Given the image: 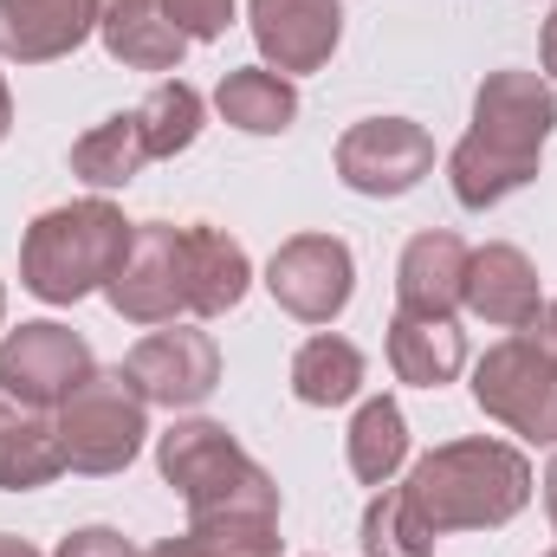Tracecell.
<instances>
[{
  "mask_svg": "<svg viewBox=\"0 0 557 557\" xmlns=\"http://www.w3.org/2000/svg\"><path fill=\"white\" fill-rule=\"evenodd\" d=\"M552 131H557V91L545 72H486V85L473 91V131L447 156L454 201L486 214L506 195H519L525 182H539Z\"/></svg>",
  "mask_w": 557,
  "mask_h": 557,
  "instance_id": "6da1fadb",
  "label": "cell"
},
{
  "mask_svg": "<svg viewBox=\"0 0 557 557\" xmlns=\"http://www.w3.org/2000/svg\"><path fill=\"white\" fill-rule=\"evenodd\" d=\"M409 506L416 519L447 539V532H499L525 512L532 499V467L519 447L467 434V441H441L434 454H421L409 473Z\"/></svg>",
  "mask_w": 557,
  "mask_h": 557,
  "instance_id": "7a4b0ae2",
  "label": "cell"
},
{
  "mask_svg": "<svg viewBox=\"0 0 557 557\" xmlns=\"http://www.w3.org/2000/svg\"><path fill=\"white\" fill-rule=\"evenodd\" d=\"M131 234L137 227L104 195L72 201V208H52L20 240V285L33 298H46V305H78L85 292H104L111 285V273L131 253Z\"/></svg>",
  "mask_w": 557,
  "mask_h": 557,
  "instance_id": "3957f363",
  "label": "cell"
},
{
  "mask_svg": "<svg viewBox=\"0 0 557 557\" xmlns=\"http://www.w3.org/2000/svg\"><path fill=\"white\" fill-rule=\"evenodd\" d=\"M156 467L182 493L188 519H208V512H278L273 473L221 421H175L156 441Z\"/></svg>",
  "mask_w": 557,
  "mask_h": 557,
  "instance_id": "277c9868",
  "label": "cell"
},
{
  "mask_svg": "<svg viewBox=\"0 0 557 557\" xmlns=\"http://www.w3.org/2000/svg\"><path fill=\"white\" fill-rule=\"evenodd\" d=\"M473 403L525 441H557V305L473 363Z\"/></svg>",
  "mask_w": 557,
  "mask_h": 557,
  "instance_id": "5b68a950",
  "label": "cell"
},
{
  "mask_svg": "<svg viewBox=\"0 0 557 557\" xmlns=\"http://www.w3.org/2000/svg\"><path fill=\"white\" fill-rule=\"evenodd\" d=\"M143 434H149V403L143 389L117 370H91L65 403H59V441H65V467L72 473H124L137 460Z\"/></svg>",
  "mask_w": 557,
  "mask_h": 557,
  "instance_id": "8992f818",
  "label": "cell"
},
{
  "mask_svg": "<svg viewBox=\"0 0 557 557\" xmlns=\"http://www.w3.org/2000/svg\"><path fill=\"white\" fill-rule=\"evenodd\" d=\"M104 298L131 324H175L188 311V227L143 221L137 234H131L124 267L104 285Z\"/></svg>",
  "mask_w": 557,
  "mask_h": 557,
  "instance_id": "52a82bcc",
  "label": "cell"
},
{
  "mask_svg": "<svg viewBox=\"0 0 557 557\" xmlns=\"http://www.w3.org/2000/svg\"><path fill=\"white\" fill-rule=\"evenodd\" d=\"M267 292L298 324H331L357 292V260L337 234H292L267 267Z\"/></svg>",
  "mask_w": 557,
  "mask_h": 557,
  "instance_id": "ba28073f",
  "label": "cell"
},
{
  "mask_svg": "<svg viewBox=\"0 0 557 557\" xmlns=\"http://www.w3.org/2000/svg\"><path fill=\"white\" fill-rule=\"evenodd\" d=\"M428 169H434V137L409 117H363L337 137V175L357 195H376V201L409 195Z\"/></svg>",
  "mask_w": 557,
  "mask_h": 557,
  "instance_id": "9c48e42d",
  "label": "cell"
},
{
  "mask_svg": "<svg viewBox=\"0 0 557 557\" xmlns=\"http://www.w3.org/2000/svg\"><path fill=\"white\" fill-rule=\"evenodd\" d=\"M91 370H98V363H91V344H85L78 331L52 324V318L20 324V331L0 337V383H7L20 403H33V409H59Z\"/></svg>",
  "mask_w": 557,
  "mask_h": 557,
  "instance_id": "30bf717a",
  "label": "cell"
},
{
  "mask_svg": "<svg viewBox=\"0 0 557 557\" xmlns=\"http://www.w3.org/2000/svg\"><path fill=\"white\" fill-rule=\"evenodd\" d=\"M124 376L137 383L143 403H156V409H195L221 383V350H214L208 331L169 324V331H149L137 350L124 357Z\"/></svg>",
  "mask_w": 557,
  "mask_h": 557,
  "instance_id": "8fae6325",
  "label": "cell"
},
{
  "mask_svg": "<svg viewBox=\"0 0 557 557\" xmlns=\"http://www.w3.org/2000/svg\"><path fill=\"white\" fill-rule=\"evenodd\" d=\"M247 26L253 46L273 72H318L337 52L344 33V7L337 0H247Z\"/></svg>",
  "mask_w": 557,
  "mask_h": 557,
  "instance_id": "7c38bea8",
  "label": "cell"
},
{
  "mask_svg": "<svg viewBox=\"0 0 557 557\" xmlns=\"http://www.w3.org/2000/svg\"><path fill=\"white\" fill-rule=\"evenodd\" d=\"M98 33V0H0V59L52 65Z\"/></svg>",
  "mask_w": 557,
  "mask_h": 557,
  "instance_id": "4fadbf2b",
  "label": "cell"
},
{
  "mask_svg": "<svg viewBox=\"0 0 557 557\" xmlns=\"http://www.w3.org/2000/svg\"><path fill=\"white\" fill-rule=\"evenodd\" d=\"M480 324H493V331H525L532 318H539V305H545V292H539V267L519 253V247H506V240H493V247H473V260H467V298H460Z\"/></svg>",
  "mask_w": 557,
  "mask_h": 557,
  "instance_id": "5bb4252c",
  "label": "cell"
},
{
  "mask_svg": "<svg viewBox=\"0 0 557 557\" xmlns=\"http://www.w3.org/2000/svg\"><path fill=\"white\" fill-rule=\"evenodd\" d=\"M467 260L473 247L447 227H428L403 247V267H396V311H416V318H454L460 298H467Z\"/></svg>",
  "mask_w": 557,
  "mask_h": 557,
  "instance_id": "9a60e30c",
  "label": "cell"
},
{
  "mask_svg": "<svg viewBox=\"0 0 557 557\" xmlns=\"http://www.w3.org/2000/svg\"><path fill=\"white\" fill-rule=\"evenodd\" d=\"M59 473H65L59 416L20 403L0 383V493H33V486H52Z\"/></svg>",
  "mask_w": 557,
  "mask_h": 557,
  "instance_id": "2e32d148",
  "label": "cell"
},
{
  "mask_svg": "<svg viewBox=\"0 0 557 557\" xmlns=\"http://www.w3.org/2000/svg\"><path fill=\"white\" fill-rule=\"evenodd\" d=\"M98 39L131 72H175L188 39L162 20V0H98Z\"/></svg>",
  "mask_w": 557,
  "mask_h": 557,
  "instance_id": "e0dca14e",
  "label": "cell"
},
{
  "mask_svg": "<svg viewBox=\"0 0 557 557\" xmlns=\"http://www.w3.org/2000/svg\"><path fill=\"white\" fill-rule=\"evenodd\" d=\"M389 370L416 389H441L467 370V331L454 318H416L396 311L389 318Z\"/></svg>",
  "mask_w": 557,
  "mask_h": 557,
  "instance_id": "ac0fdd59",
  "label": "cell"
},
{
  "mask_svg": "<svg viewBox=\"0 0 557 557\" xmlns=\"http://www.w3.org/2000/svg\"><path fill=\"white\" fill-rule=\"evenodd\" d=\"M253 285L247 247L221 227H188V311L195 318H227Z\"/></svg>",
  "mask_w": 557,
  "mask_h": 557,
  "instance_id": "d6986e66",
  "label": "cell"
},
{
  "mask_svg": "<svg viewBox=\"0 0 557 557\" xmlns=\"http://www.w3.org/2000/svg\"><path fill=\"white\" fill-rule=\"evenodd\" d=\"M214 111H221L234 131H247V137H278V131H292V117H298V91H292V78L273 72V65H240V72L221 78Z\"/></svg>",
  "mask_w": 557,
  "mask_h": 557,
  "instance_id": "ffe728a7",
  "label": "cell"
},
{
  "mask_svg": "<svg viewBox=\"0 0 557 557\" xmlns=\"http://www.w3.org/2000/svg\"><path fill=\"white\" fill-rule=\"evenodd\" d=\"M357 389H363V350H357L350 337L318 331V337L298 344V357H292V396H298L305 409H337V403H350Z\"/></svg>",
  "mask_w": 557,
  "mask_h": 557,
  "instance_id": "44dd1931",
  "label": "cell"
},
{
  "mask_svg": "<svg viewBox=\"0 0 557 557\" xmlns=\"http://www.w3.org/2000/svg\"><path fill=\"white\" fill-rule=\"evenodd\" d=\"M143 162H149V149H143L137 111L104 117L98 131H85V137L72 143V175L91 182V188H131L143 175Z\"/></svg>",
  "mask_w": 557,
  "mask_h": 557,
  "instance_id": "7402d4cb",
  "label": "cell"
},
{
  "mask_svg": "<svg viewBox=\"0 0 557 557\" xmlns=\"http://www.w3.org/2000/svg\"><path fill=\"white\" fill-rule=\"evenodd\" d=\"M403 460H409V421H403V409L389 396L363 403L357 421H350V473L363 486H389L403 473Z\"/></svg>",
  "mask_w": 557,
  "mask_h": 557,
  "instance_id": "603a6c76",
  "label": "cell"
},
{
  "mask_svg": "<svg viewBox=\"0 0 557 557\" xmlns=\"http://www.w3.org/2000/svg\"><path fill=\"white\" fill-rule=\"evenodd\" d=\"M137 131H143L149 162L182 156L188 143L201 137V91H195V85H182V78H162V85L137 104Z\"/></svg>",
  "mask_w": 557,
  "mask_h": 557,
  "instance_id": "cb8c5ba5",
  "label": "cell"
},
{
  "mask_svg": "<svg viewBox=\"0 0 557 557\" xmlns=\"http://www.w3.org/2000/svg\"><path fill=\"white\" fill-rule=\"evenodd\" d=\"M182 539L201 557H278V512H208Z\"/></svg>",
  "mask_w": 557,
  "mask_h": 557,
  "instance_id": "d4e9b609",
  "label": "cell"
},
{
  "mask_svg": "<svg viewBox=\"0 0 557 557\" xmlns=\"http://www.w3.org/2000/svg\"><path fill=\"white\" fill-rule=\"evenodd\" d=\"M363 552L370 557H434V532L416 519L403 486H376V499L363 512Z\"/></svg>",
  "mask_w": 557,
  "mask_h": 557,
  "instance_id": "484cf974",
  "label": "cell"
},
{
  "mask_svg": "<svg viewBox=\"0 0 557 557\" xmlns=\"http://www.w3.org/2000/svg\"><path fill=\"white\" fill-rule=\"evenodd\" d=\"M162 20L195 46V39H221L234 26V0H162Z\"/></svg>",
  "mask_w": 557,
  "mask_h": 557,
  "instance_id": "4316f807",
  "label": "cell"
},
{
  "mask_svg": "<svg viewBox=\"0 0 557 557\" xmlns=\"http://www.w3.org/2000/svg\"><path fill=\"white\" fill-rule=\"evenodd\" d=\"M59 557H137V545L124 539V532H111V525H85V532H72Z\"/></svg>",
  "mask_w": 557,
  "mask_h": 557,
  "instance_id": "83f0119b",
  "label": "cell"
},
{
  "mask_svg": "<svg viewBox=\"0 0 557 557\" xmlns=\"http://www.w3.org/2000/svg\"><path fill=\"white\" fill-rule=\"evenodd\" d=\"M539 59H545V78H557V7L545 20V33H539Z\"/></svg>",
  "mask_w": 557,
  "mask_h": 557,
  "instance_id": "f1b7e54d",
  "label": "cell"
},
{
  "mask_svg": "<svg viewBox=\"0 0 557 557\" xmlns=\"http://www.w3.org/2000/svg\"><path fill=\"white\" fill-rule=\"evenodd\" d=\"M137 557H201V552H195V545H188V539H162V545H156V552H137Z\"/></svg>",
  "mask_w": 557,
  "mask_h": 557,
  "instance_id": "f546056e",
  "label": "cell"
},
{
  "mask_svg": "<svg viewBox=\"0 0 557 557\" xmlns=\"http://www.w3.org/2000/svg\"><path fill=\"white\" fill-rule=\"evenodd\" d=\"M0 557H39L26 539H13V532H0Z\"/></svg>",
  "mask_w": 557,
  "mask_h": 557,
  "instance_id": "4dcf8cb0",
  "label": "cell"
},
{
  "mask_svg": "<svg viewBox=\"0 0 557 557\" xmlns=\"http://www.w3.org/2000/svg\"><path fill=\"white\" fill-rule=\"evenodd\" d=\"M7 131H13V91H7V78H0V143H7Z\"/></svg>",
  "mask_w": 557,
  "mask_h": 557,
  "instance_id": "1f68e13d",
  "label": "cell"
},
{
  "mask_svg": "<svg viewBox=\"0 0 557 557\" xmlns=\"http://www.w3.org/2000/svg\"><path fill=\"white\" fill-rule=\"evenodd\" d=\"M545 506H552V525H557V460H552V473H545Z\"/></svg>",
  "mask_w": 557,
  "mask_h": 557,
  "instance_id": "d6a6232c",
  "label": "cell"
},
{
  "mask_svg": "<svg viewBox=\"0 0 557 557\" xmlns=\"http://www.w3.org/2000/svg\"><path fill=\"white\" fill-rule=\"evenodd\" d=\"M0 318H7V292H0Z\"/></svg>",
  "mask_w": 557,
  "mask_h": 557,
  "instance_id": "836d02e7",
  "label": "cell"
},
{
  "mask_svg": "<svg viewBox=\"0 0 557 557\" xmlns=\"http://www.w3.org/2000/svg\"><path fill=\"white\" fill-rule=\"evenodd\" d=\"M552 557H557V552H552Z\"/></svg>",
  "mask_w": 557,
  "mask_h": 557,
  "instance_id": "e575fe53",
  "label": "cell"
}]
</instances>
